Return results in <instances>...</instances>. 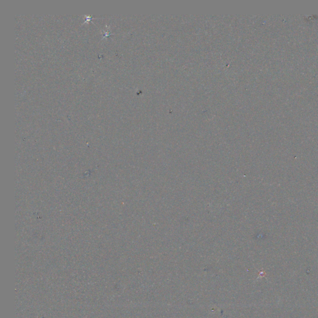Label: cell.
<instances>
[{
  "mask_svg": "<svg viewBox=\"0 0 318 318\" xmlns=\"http://www.w3.org/2000/svg\"><path fill=\"white\" fill-rule=\"evenodd\" d=\"M94 18V17H92V16H86V17H85V21H84V22H87V21H92V18Z\"/></svg>",
  "mask_w": 318,
  "mask_h": 318,
  "instance_id": "cell-1",
  "label": "cell"
}]
</instances>
